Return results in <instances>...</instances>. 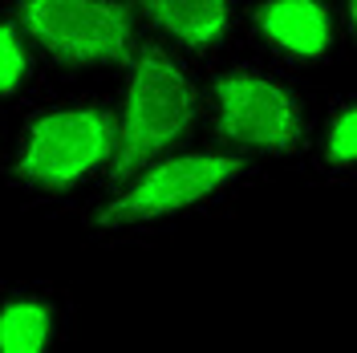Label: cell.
I'll list each match as a JSON object with an SVG mask.
<instances>
[{"mask_svg": "<svg viewBox=\"0 0 357 353\" xmlns=\"http://www.w3.org/2000/svg\"><path fill=\"white\" fill-rule=\"evenodd\" d=\"M122 69H126V82H122V102L114 106L118 138H114L106 187L187 147V138L207 118V89L199 82L195 61H187L162 41L138 37Z\"/></svg>", "mask_w": 357, "mask_h": 353, "instance_id": "1", "label": "cell"}, {"mask_svg": "<svg viewBox=\"0 0 357 353\" xmlns=\"http://www.w3.org/2000/svg\"><path fill=\"white\" fill-rule=\"evenodd\" d=\"M256 175V158L231 147H178L171 155L146 163L130 179L114 183V195L93 211L98 236H151L178 220L220 207L244 191Z\"/></svg>", "mask_w": 357, "mask_h": 353, "instance_id": "2", "label": "cell"}, {"mask_svg": "<svg viewBox=\"0 0 357 353\" xmlns=\"http://www.w3.org/2000/svg\"><path fill=\"white\" fill-rule=\"evenodd\" d=\"M118 114L102 98H57L33 106L17 130L8 183L33 199H66L106 183Z\"/></svg>", "mask_w": 357, "mask_h": 353, "instance_id": "3", "label": "cell"}, {"mask_svg": "<svg viewBox=\"0 0 357 353\" xmlns=\"http://www.w3.org/2000/svg\"><path fill=\"white\" fill-rule=\"evenodd\" d=\"M207 122L220 147L248 158H296L309 147L312 118L284 69L231 61L207 82Z\"/></svg>", "mask_w": 357, "mask_h": 353, "instance_id": "4", "label": "cell"}, {"mask_svg": "<svg viewBox=\"0 0 357 353\" xmlns=\"http://www.w3.org/2000/svg\"><path fill=\"white\" fill-rule=\"evenodd\" d=\"M8 13L41 61L66 69L122 66L138 41L122 0H13Z\"/></svg>", "mask_w": 357, "mask_h": 353, "instance_id": "5", "label": "cell"}, {"mask_svg": "<svg viewBox=\"0 0 357 353\" xmlns=\"http://www.w3.org/2000/svg\"><path fill=\"white\" fill-rule=\"evenodd\" d=\"M248 37L260 61L284 73L321 69L345 49L333 0H256L248 8Z\"/></svg>", "mask_w": 357, "mask_h": 353, "instance_id": "6", "label": "cell"}, {"mask_svg": "<svg viewBox=\"0 0 357 353\" xmlns=\"http://www.w3.org/2000/svg\"><path fill=\"white\" fill-rule=\"evenodd\" d=\"M155 41L187 61H215L240 29V0H130Z\"/></svg>", "mask_w": 357, "mask_h": 353, "instance_id": "7", "label": "cell"}, {"mask_svg": "<svg viewBox=\"0 0 357 353\" xmlns=\"http://www.w3.org/2000/svg\"><path fill=\"white\" fill-rule=\"evenodd\" d=\"M61 337V305L45 288L0 296V353H45Z\"/></svg>", "mask_w": 357, "mask_h": 353, "instance_id": "8", "label": "cell"}, {"mask_svg": "<svg viewBox=\"0 0 357 353\" xmlns=\"http://www.w3.org/2000/svg\"><path fill=\"white\" fill-rule=\"evenodd\" d=\"M305 155H312V167L325 179L349 183L357 175V98L341 93L325 106V118L309 130V147Z\"/></svg>", "mask_w": 357, "mask_h": 353, "instance_id": "9", "label": "cell"}, {"mask_svg": "<svg viewBox=\"0 0 357 353\" xmlns=\"http://www.w3.org/2000/svg\"><path fill=\"white\" fill-rule=\"evenodd\" d=\"M41 86V57L29 45L17 17L0 13V102H21Z\"/></svg>", "mask_w": 357, "mask_h": 353, "instance_id": "10", "label": "cell"}, {"mask_svg": "<svg viewBox=\"0 0 357 353\" xmlns=\"http://www.w3.org/2000/svg\"><path fill=\"white\" fill-rule=\"evenodd\" d=\"M333 4H337V21H341L345 45H354V37H357V0H333Z\"/></svg>", "mask_w": 357, "mask_h": 353, "instance_id": "11", "label": "cell"}]
</instances>
